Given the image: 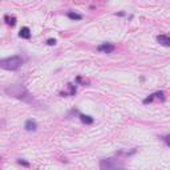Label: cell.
Returning a JSON list of instances; mask_svg holds the SVG:
<instances>
[{"label": "cell", "mask_w": 170, "mask_h": 170, "mask_svg": "<svg viewBox=\"0 0 170 170\" xmlns=\"http://www.w3.org/2000/svg\"><path fill=\"white\" fill-rule=\"evenodd\" d=\"M23 92H25V89H24V88H21V86H19V85L11 86V88L7 89V93H9V95L15 96V97H23V96H21V93H23Z\"/></svg>", "instance_id": "3957f363"}, {"label": "cell", "mask_w": 170, "mask_h": 170, "mask_svg": "<svg viewBox=\"0 0 170 170\" xmlns=\"http://www.w3.org/2000/svg\"><path fill=\"white\" fill-rule=\"evenodd\" d=\"M80 118H81V121L85 122V124H92L93 122V118L89 117V116H85V114H81L80 116Z\"/></svg>", "instance_id": "9c48e42d"}, {"label": "cell", "mask_w": 170, "mask_h": 170, "mask_svg": "<svg viewBox=\"0 0 170 170\" xmlns=\"http://www.w3.org/2000/svg\"><path fill=\"white\" fill-rule=\"evenodd\" d=\"M19 36L21 39H29V37H31V31H29V28L23 27V28L20 29V32H19Z\"/></svg>", "instance_id": "ba28073f"}, {"label": "cell", "mask_w": 170, "mask_h": 170, "mask_svg": "<svg viewBox=\"0 0 170 170\" xmlns=\"http://www.w3.org/2000/svg\"><path fill=\"white\" fill-rule=\"evenodd\" d=\"M100 169L101 170H124V165L117 158H105L100 161Z\"/></svg>", "instance_id": "7a4b0ae2"}, {"label": "cell", "mask_w": 170, "mask_h": 170, "mask_svg": "<svg viewBox=\"0 0 170 170\" xmlns=\"http://www.w3.org/2000/svg\"><path fill=\"white\" fill-rule=\"evenodd\" d=\"M48 44H49V45H55V44H56V40H55V39H49V40H48Z\"/></svg>", "instance_id": "8fae6325"}, {"label": "cell", "mask_w": 170, "mask_h": 170, "mask_svg": "<svg viewBox=\"0 0 170 170\" xmlns=\"http://www.w3.org/2000/svg\"><path fill=\"white\" fill-rule=\"evenodd\" d=\"M24 128H25L28 132H35L36 129H37V125H36V122H35V121H32V120H28V121L25 122Z\"/></svg>", "instance_id": "52a82bcc"}, {"label": "cell", "mask_w": 170, "mask_h": 170, "mask_svg": "<svg viewBox=\"0 0 170 170\" xmlns=\"http://www.w3.org/2000/svg\"><path fill=\"white\" fill-rule=\"evenodd\" d=\"M21 64L23 59L20 56H11V57L0 60V68L7 69V71H16L21 66Z\"/></svg>", "instance_id": "6da1fadb"}, {"label": "cell", "mask_w": 170, "mask_h": 170, "mask_svg": "<svg viewBox=\"0 0 170 170\" xmlns=\"http://www.w3.org/2000/svg\"><path fill=\"white\" fill-rule=\"evenodd\" d=\"M157 40H158L159 44H162V45H165V47H170V39H169V36L159 35V36H157Z\"/></svg>", "instance_id": "8992f818"}, {"label": "cell", "mask_w": 170, "mask_h": 170, "mask_svg": "<svg viewBox=\"0 0 170 170\" xmlns=\"http://www.w3.org/2000/svg\"><path fill=\"white\" fill-rule=\"evenodd\" d=\"M156 98H159L161 101H165V95H164V92H157V93H153V95L150 96V97H148L145 100V102L148 104V102H152L153 100H156Z\"/></svg>", "instance_id": "5b68a950"}, {"label": "cell", "mask_w": 170, "mask_h": 170, "mask_svg": "<svg viewBox=\"0 0 170 170\" xmlns=\"http://www.w3.org/2000/svg\"><path fill=\"white\" fill-rule=\"evenodd\" d=\"M98 51L100 52H104V53H112L114 51V45L111 44V43H104V44L98 45Z\"/></svg>", "instance_id": "277c9868"}, {"label": "cell", "mask_w": 170, "mask_h": 170, "mask_svg": "<svg viewBox=\"0 0 170 170\" xmlns=\"http://www.w3.org/2000/svg\"><path fill=\"white\" fill-rule=\"evenodd\" d=\"M68 18L76 19V20H81V15H79V13H75V12H69V13H68Z\"/></svg>", "instance_id": "30bf717a"}]
</instances>
